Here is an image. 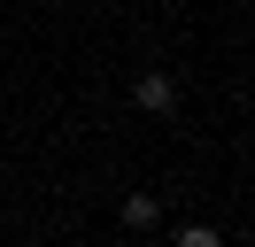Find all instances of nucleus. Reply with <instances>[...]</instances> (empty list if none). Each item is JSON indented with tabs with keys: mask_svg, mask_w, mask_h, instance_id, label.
Returning a JSON list of instances; mask_svg holds the SVG:
<instances>
[{
	"mask_svg": "<svg viewBox=\"0 0 255 247\" xmlns=\"http://www.w3.org/2000/svg\"><path fill=\"white\" fill-rule=\"evenodd\" d=\"M131 93H139V108H155V116H162V108L178 101V77H170V70H147V77H139Z\"/></svg>",
	"mask_w": 255,
	"mask_h": 247,
	"instance_id": "1",
	"label": "nucleus"
},
{
	"mask_svg": "<svg viewBox=\"0 0 255 247\" xmlns=\"http://www.w3.org/2000/svg\"><path fill=\"white\" fill-rule=\"evenodd\" d=\"M124 224H131V232H155V224H162V201H155V193H124Z\"/></svg>",
	"mask_w": 255,
	"mask_h": 247,
	"instance_id": "2",
	"label": "nucleus"
}]
</instances>
